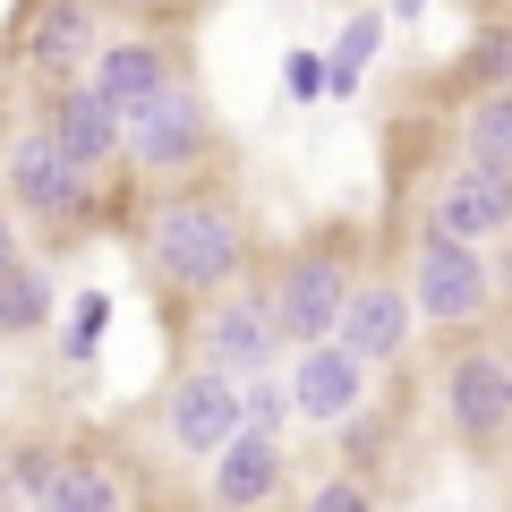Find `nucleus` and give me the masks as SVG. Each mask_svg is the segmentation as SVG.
Masks as SVG:
<instances>
[{"label":"nucleus","mask_w":512,"mask_h":512,"mask_svg":"<svg viewBox=\"0 0 512 512\" xmlns=\"http://www.w3.org/2000/svg\"><path fill=\"white\" fill-rule=\"evenodd\" d=\"M248 256H256L248 214H239V197H231L222 180L163 188V197L137 214V265H146L171 299H188V308H205V299L239 291Z\"/></svg>","instance_id":"1"},{"label":"nucleus","mask_w":512,"mask_h":512,"mask_svg":"<svg viewBox=\"0 0 512 512\" xmlns=\"http://www.w3.org/2000/svg\"><path fill=\"white\" fill-rule=\"evenodd\" d=\"M222 154V128H214V103H205L197 77H171L146 111H128V154L120 163L137 171L146 188H188L205 180Z\"/></svg>","instance_id":"2"},{"label":"nucleus","mask_w":512,"mask_h":512,"mask_svg":"<svg viewBox=\"0 0 512 512\" xmlns=\"http://www.w3.org/2000/svg\"><path fill=\"white\" fill-rule=\"evenodd\" d=\"M402 291H410V308H419L427 333H470V325H487V308H495V265L470 239L419 222V239H410V256H402Z\"/></svg>","instance_id":"3"},{"label":"nucleus","mask_w":512,"mask_h":512,"mask_svg":"<svg viewBox=\"0 0 512 512\" xmlns=\"http://www.w3.org/2000/svg\"><path fill=\"white\" fill-rule=\"evenodd\" d=\"M0 188H9V205H18L26 222H43V231H86L94 222V171H77L69 154H60L52 128H18L9 146H0Z\"/></svg>","instance_id":"4"},{"label":"nucleus","mask_w":512,"mask_h":512,"mask_svg":"<svg viewBox=\"0 0 512 512\" xmlns=\"http://www.w3.org/2000/svg\"><path fill=\"white\" fill-rule=\"evenodd\" d=\"M350 291H359V265H350L333 239H308V248H291L274 274H265V299H274V325H282V342H291V350L333 342Z\"/></svg>","instance_id":"5"},{"label":"nucleus","mask_w":512,"mask_h":512,"mask_svg":"<svg viewBox=\"0 0 512 512\" xmlns=\"http://www.w3.org/2000/svg\"><path fill=\"white\" fill-rule=\"evenodd\" d=\"M436 393H444V427H453V444H470V453L512 444V350L461 333V350L444 359Z\"/></svg>","instance_id":"6"},{"label":"nucleus","mask_w":512,"mask_h":512,"mask_svg":"<svg viewBox=\"0 0 512 512\" xmlns=\"http://www.w3.org/2000/svg\"><path fill=\"white\" fill-rule=\"evenodd\" d=\"M274 350H282V325H274V299L265 291H222V299H205L197 308V359L205 367H222V376H265L274 367Z\"/></svg>","instance_id":"7"},{"label":"nucleus","mask_w":512,"mask_h":512,"mask_svg":"<svg viewBox=\"0 0 512 512\" xmlns=\"http://www.w3.org/2000/svg\"><path fill=\"white\" fill-rule=\"evenodd\" d=\"M103 0H35V18L18 35V69L43 77V86H77L103 52Z\"/></svg>","instance_id":"8"},{"label":"nucleus","mask_w":512,"mask_h":512,"mask_svg":"<svg viewBox=\"0 0 512 512\" xmlns=\"http://www.w3.org/2000/svg\"><path fill=\"white\" fill-rule=\"evenodd\" d=\"M163 436L180 444L188 461H214L222 444L239 436V376H222V367H180L171 376V402H163Z\"/></svg>","instance_id":"9"},{"label":"nucleus","mask_w":512,"mask_h":512,"mask_svg":"<svg viewBox=\"0 0 512 512\" xmlns=\"http://www.w3.org/2000/svg\"><path fill=\"white\" fill-rule=\"evenodd\" d=\"M427 222L470 239V248H504L512 239V180L504 171H478V163H453L427 188Z\"/></svg>","instance_id":"10"},{"label":"nucleus","mask_w":512,"mask_h":512,"mask_svg":"<svg viewBox=\"0 0 512 512\" xmlns=\"http://www.w3.org/2000/svg\"><path fill=\"white\" fill-rule=\"evenodd\" d=\"M410 333H419V308H410V291L393 274H359V291H350L342 325H333V342L350 350L359 367H393L410 350Z\"/></svg>","instance_id":"11"},{"label":"nucleus","mask_w":512,"mask_h":512,"mask_svg":"<svg viewBox=\"0 0 512 512\" xmlns=\"http://www.w3.org/2000/svg\"><path fill=\"white\" fill-rule=\"evenodd\" d=\"M282 478H291V444L256 436V427H239V436L205 461V495H214V512H265L282 495Z\"/></svg>","instance_id":"12"},{"label":"nucleus","mask_w":512,"mask_h":512,"mask_svg":"<svg viewBox=\"0 0 512 512\" xmlns=\"http://www.w3.org/2000/svg\"><path fill=\"white\" fill-rule=\"evenodd\" d=\"M43 128H52L60 154H69L77 171H94V180H103V171H120V154H128V120L86 86V77H77V86H52V111H43Z\"/></svg>","instance_id":"13"},{"label":"nucleus","mask_w":512,"mask_h":512,"mask_svg":"<svg viewBox=\"0 0 512 512\" xmlns=\"http://www.w3.org/2000/svg\"><path fill=\"white\" fill-rule=\"evenodd\" d=\"M367 384H376V367H359L342 342H308L291 367V402L308 427H350L367 410Z\"/></svg>","instance_id":"14"},{"label":"nucleus","mask_w":512,"mask_h":512,"mask_svg":"<svg viewBox=\"0 0 512 512\" xmlns=\"http://www.w3.org/2000/svg\"><path fill=\"white\" fill-rule=\"evenodd\" d=\"M171 77H180V60H171V43H163V35H111L103 52H94L86 86H94V94H103V103L128 120V111H146L154 94L171 86Z\"/></svg>","instance_id":"15"},{"label":"nucleus","mask_w":512,"mask_h":512,"mask_svg":"<svg viewBox=\"0 0 512 512\" xmlns=\"http://www.w3.org/2000/svg\"><path fill=\"white\" fill-rule=\"evenodd\" d=\"M35 512H128V487H120V470H111V461L60 453V470H52V487L35 495Z\"/></svg>","instance_id":"16"},{"label":"nucleus","mask_w":512,"mask_h":512,"mask_svg":"<svg viewBox=\"0 0 512 512\" xmlns=\"http://www.w3.org/2000/svg\"><path fill=\"white\" fill-rule=\"evenodd\" d=\"M461 163L504 171V180H512V86L470 94V111H461Z\"/></svg>","instance_id":"17"},{"label":"nucleus","mask_w":512,"mask_h":512,"mask_svg":"<svg viewBox=\"0 0 512 512\" xmlns=\"http://www.w3.org/2000/svg\"><path fill=\"white\" fill-rule=\"evenodd\" d=\"M52 325V274H43L35 256H18L9 274H0V342H26V333Z\"/></svg>","instance_id":"18"},{"label":"nucleus","mask_w":512,"mask_h":512,"mask_svg":"<svg viewBox=\"0 0 512 512\" xmlns=\"http://www.w3.org/2000/svg\"><path fill=\"white\" fill-rule=\"evenodd\" d=\"M384 9H350V26L333 35V52H325V94H359V77L376 69V52H384Z\"/></svg>","instance_id":"19"},{"label":"nucleus","mask_w":512,"mask_h":512,"mask_svg":"<svg viewBox=\"0 0 512 512\" xmlns=\"http://www.w3.org/2000/svg\"><path fill=\"white\" fill-rule=\"evenodd\" d=\"M291 419H299L291 384H274V376H248V384H239V427H256V436H291Z\"/></svg>","instance_id":"20"},{"label":"nucleus","mask_w":512,"mask_h":512,"mask_svg":"<svg viewBox=\"0 0 512 512\" xmlns=\"http://www.w3.org/2000/svg\"><path fill=\"white\" fill-rule=\"evenodd\" d=\"M461 86H470V94L512 86V26H495V35H478V43H470V60H461Z\"/></svg>","instance_id":"21"},{"label":"nucleus","mask_w":512,"mask_h":512,"mask_svg":"<svg viewBox=\"0 0 512 512\" xmlns=\"http://www.w3.org/2000/svg\"><path fill=\"white\" fill-rule=\"evenodd\" d=\"M103 325H111V291H77L60 350H69V359H94V350H103Z\"/></svg>","instance_id":"22"},{"label":"nucleus","mask_w":512,"mask_h":512,"mask_svg":"<svg viewBox=\"0 0 512 512\" xmlns=\"http://www.w3.org/2000/svg\"><path fill=\"white\" fill-rule=\"evenodd\" d=\"M299 512H376V487H367L359 470H333V478H316L308 487V504Z\"/></svg>","instance_id":"23"},{"label":"nucleus","mask_w":512,"mask_h":512,"mask_svg":"<svg viewBox=\"0 0 512 512\" xmlns=\"http://www.w3.org/2000/svg\"><path fill=\"white\" fill-rule=\"evenodd\" d=\"M342 461H359V470L384 461V419H376V410H359V419L342 427Z\"/></svg>","instance_id":"24"},{"label":"nucleus","mask_w":512,"mask_h":512,"mask_svg":"<svg viewBox=\"0 0 512 512\" xmlns=\"http://www.w3.org/2000/svg\"><path fill=\"white\" fill-rule=\"evenodd\" d=\"M282 94H291V103H316V94H325V52H291L282 60Z\"/></svg>","instance_id":"25"},{"label":"nucleus","mask_w":512,"mask_h":512,"mask_svg":"<svg viewBox=\"0 0 512 512\" xmlns=\"http://www.w3.org/2000/svg\"><path fill=\"white\" fill-rule=\"evenodd\" d=\"M18 256H26V248H18V214H9V205H0V274H9V265H18Z\"/></svg>","instance_id":"26"},{"label":"nucleus","mask_w":512,"mask_h":512,"mask_svg":"<svg viewBox=\"0 0 512 512\" xmlns=\"http://www.w3.org/2000/svg\"><path fill=\"white\" fill-rule=\"evenodd\" d=\"M120 9H137V18H171V9H188V0H120Z\"/></svg>","instance_id":"27"},{"label":"nucleus","mask_w":512,"mask_h":512,"mask_svg":"<svg viewBox=\"0 0 512 512\" xmlns=\"http://www.w3.org/2000/svg\"><path fill=\"white\" fill-rule=\"evenodd\" d=\"M384 18H402V26H410V18H427V0H393V9H384Z\"/></svg>","instance_id":"28"},{"label":"nucleus","mask_w":512,"mask_h":512,"mask_svg":"<svg viewBox=\"0 0 512 512\" xmlns=\"http://www.w3.org/2000/svg\"><path fill=\"white\" fill-rule=\"evenodd\" d=\"M0 402H9V359H0Z\"/></svg>","instance_id":"29"},{"label":"nucleus","mask_w":512,"mask_h":512,"mask_svg":"<svg viewBox=\"0 0 512 512\" xmlns=\"http://www.w3.org/2000/svg\"><path fill=\"white\" fill-rule=\"evenodd\" d=\"M504 274H512V239H504Z\"/></svg>","instance_id":"30"},{"label":"nucleus","mask_w":512,"mask_h":512,"mask_svg":"<svg viewBox=\"0 0 512 512\" xmlns=\"http://www.w3.org/2000/svg\"><path fill=\"white\" fill-rule=\"evenodd\" d=\"M9 512H18V504H9Z\"/></svg>","instance_id":"31"}]
</instances>
